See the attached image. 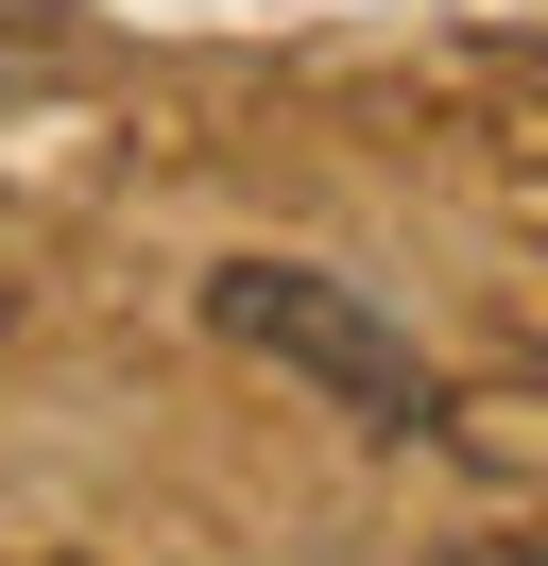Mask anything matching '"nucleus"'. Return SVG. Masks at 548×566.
<instances>
[{
	"label": "nucleus",
	"mask_w": 548,
	"mask_h": 566,
	"mask_svg": "<svg viewBox=\"0 0 548 566\" xmlns=\"http://www.w3.org/2000/svg\"><path fill=\"white\" fill-rule=\"evenodd\" d=\"M479 566H548V532H514V549H479Z\"/></svg>",
	"instance_id": "nucleus-2"
},
{
	"label": "nucleus",
	"mask_w": 548,
	"mask_h": 566,
	"mask_svg": "<svg viewBox=\"0 0 548 566\" xmlns=\"http://www.w3.org/2000/svg\"><path fill=\"white\" fill-rule=\"evenodd\" d=\"M18 566H86V549H18Z\"/></svg>",
	"instance_id": "nucleus-3"
},
{
	"label": "nucleus",
	"mask_w": 548,
	"mask_h": 566,
	"mask_svg": "<svg viewBox=\"0 0 548 566\" xmlns=\"http://www.w3.org/2000/svg\"><path fill=\"white\" fill-rule=\"evenodd\" d=\"M205 326H223L240 360H274V378H308L326 412H360V429H429V360H411V326L377 310L360 275L223 258V275H205Z\"/></svg>",
	"instance_id": "nucleus-1"
}]
</instances>
